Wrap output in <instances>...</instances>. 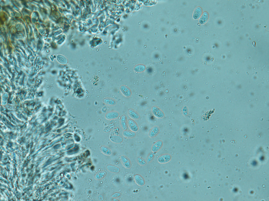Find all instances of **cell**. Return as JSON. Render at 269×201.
I'll list each match as a JSON object with an SVG mask.
<instances>
[{
    "mask_svg": "<svg viewBox=\"0 0 269 201\" xmlns=\"http://www.w3.org/2000/svg\"><path fill=\"white\" fill-rule=\"evenodd\" d=\"M123 135L127 138H131L135 136V133L132 132L125 131L123 132Z\"/></svg>",
    "mask_w": 269,
    "mask_h": 201,
    "instance_id": "obj_13",
    "label": "cell"
},
{
    "mask_svg": "<svg viewBox=\"0 0 269 201\" xmlns=\"http://www.w3.org/2000/svg\"><path fill=\"white\" fill-rule=\"evenodd\" d=\"M101 152L106 155H110L111 154V151L106 147L103 146L101 148Z\"/></svg>",
    "mask_w": 269,
    "mask_h": 201,
    "instance_id": "obj_14",
    "label": "cell"
},
{
    "mask_svg": "<svg viewBox=\"0 0 269 201\" xmlns=\"http://www.w3.org/2000/svg\"><path fill=\"white\" fill-rule=\"evenodd\" d=\"M120 90L123 95L125 96L128 97L131 95V93L130 90L125 86H122L121 87Z\"/></svg>",
    "mask_w": 269,
    "mask_h": 201,
    "instance_id": "obj_4",
    "label": "cell"
},
{
    "mask_svg": "<svg viewBox=\"0 0 269 201\" xmlns=\"http://www.w3.org/2000/svg\"><path fill=\"white\" fill-rule=\"evenodd\" d=\"M209 18V15L207 12H205L203 13L201 16L200 20V22L201 24H203L206 23Z\"/></svg>",
    "mask_w": 269,
    "mask_h": 201,
    "instance_id": "obj_12",
    "label": "cell"
},
{
    "mask_svg": "<svg viewBox=\"0 0 269 201\" xmlns=\"http://www.w3.org/2000/svg\"><path fill=\"white\" fill-rule=\"evenodd\" d=\"M202 13V10L200 7H197L194 11L193 14V17L195 19H198L200 17Z\"/></svg>",
    "mask_w": 269,
    "mask_h": 201,
    "instance_id": "obj_11",
    "label": "cell"
},
{
    "mask_svg": "<svg viewBox=\"0 0 269 201\" xmlns=\"http://www.w3.org/2000/svg\"><path fill=\"white\" fill-rule=\"evenodd\" d=\"M128 124L129 128L132 131L137 132L138 130V128L135 122L132 120H129L128 121Z\"/></svg>",
    "mask_w": 269,
    "mask_h": 201,
    "instance_id": "obj_3",
    "label": "cell"
},
{
    "mask_svg": "<svg viewBox=\"0 0 269 201\" xmlns=\"http://www.w3.org/2000/svg\"><path fill=\"white\" fill-rule=\"evenodd\" d=\"M163 145V142L161 141H159L154 144L152 148V151L154 152H158L160 150Z\"/></svg>",
    "mask_w": 269,
    "mask_h": 201,
    "instance_id": "obj_5",
    "label": "cell"
},
{
    "mask_svg": "<svg viewBox=\"0 0 269 201\" xmlns=\"http://www.w3.org/2000/svg\"><path fill=\"white\" fill-rule=\"evenodd\" d=\"M121 160L122 164L125 167L128 168L130 167V162L126 157H124V156H122L121 157Z\"/></svg>",
    "mask_w": 269,
    "mask_h": 201,
    "instance_id": "obj_9",
    "label": "cell"
},
{
    "mask_svg": "<svg viewBox=\"0 0 269 201\" xmlns=\"http://www.w3.org/2000/svg\"><path fill=\"white\" fill-rule=\"evenodd\" d=\"M152 111L154 115L157 117L162 118L164 116L163 112L158 107H153L152 108Z\"/></svg>",
    "mask_w": 269,
    "mask_h": 201,
    "instance_id": "obj_1",
    "label": "cell"
},
{
    "mask_svg": "<svg viewBox=\"0 0 269 201\" xmlns=\"http://www.w3.org/2000/svg\"><path fill=\"white\" fill-rule=\"evenodd\" d=\"M128 114L130 117L134 119H139L140 117L139 115L135 111H133L132 109H129L128 110Z\"/></svg>",
    "mask_w": 269,
    "mask_h": 201,
    "instance_id": "obj_10",
    "label": "cell"
},
{
    "mask_svg": "<svg viewBox=\"0 0 269 201\" xmlns=\"http://www.w3.org/2000/svg\"><path fill=\"white\" fill-rule=\"evenodd\" d=\"M159 132V129L158 127H155L153 128L150 132L149 136L150 137H155L158 134Z\"/></svg>",
    "mask_w": 269,
    "mask_h": 201,
    "instance_id": "obj_8",
    "label": "cell"
},
{
    "mask_svg": "<svg viewBox=\"0 0 269 201\" xmlns=\"http://www.w3.org/2000/svg\"><path fill=\"white\" fill-rule=\"evenodd\" d=\"M171 159V156L167 154L160 156L158 159V161L159 162L161 163H164L170 161Z\"/></svg>",
    "mask_w": 269,
    "mask_h": 201,
    "instance_id": "obj_2",
    "label": "cell"
},
{
    "mask_svg": "<svg viewBox=\"0 0 269 201\" xmlns=\"http://www.w3.org/2000/svg\"><path fill=\"white\" fill-rule=\"evenodd\" d=\"M104 102L106 104L108 105H114L115 104V102L114 100L108 99H105L104 100Z\"/></svg>",
    "mask_w": 269,
    "mask_h": 201,
    "instance_id": "obj_16",
    "label": "cell"
},
{
    "mask_svg": "<svg viewBox=\"0 0 269 201\" xmlns=\"http://www.w3.org/2000/svg\"><path fill=\"white\" fill-rule=\"evenodd\" d=\"M121 122L122 126L123 129L126 130L127 128V126H126V117L125 116H123L121 117Z\"/></svg>",
    "mask_w": 269,
    "mask_h": 201,
    "instance_id": "obj_15",
    "label": "cell"
},
{
    "mask_svg": "<svg viewBox=\"0 0 269 201\" xmlns=\"http://www.w3.org/2000/svg\"><path fill=\"white\" fill-rule=\"evenodd\" d=\"M134 180L137 184L140 186H143L145 184V182L143 178L138 175L134 176Z\"/></svg>",
    "mask_w": 269,
    "mask_h": 201,
    "instance_id": "obj_7",
    "label": "cell"
},
{
    "mask_svg": "<svg viewBox=\"0 0 269 201\" xmlns=\"http://www.w3.org/2000/svg\"><path fill=\"white\" fill-rule=\"evenodd\" d=\"M118 116V114L115 112H110L106 115V118L107 119L111 120L116 118Z\"/></svg>",
    "mask_w": 269,
    "mask_h": 201,
    "instance_id": "obj_6",
    "label": "cell"
}]
</instances>
